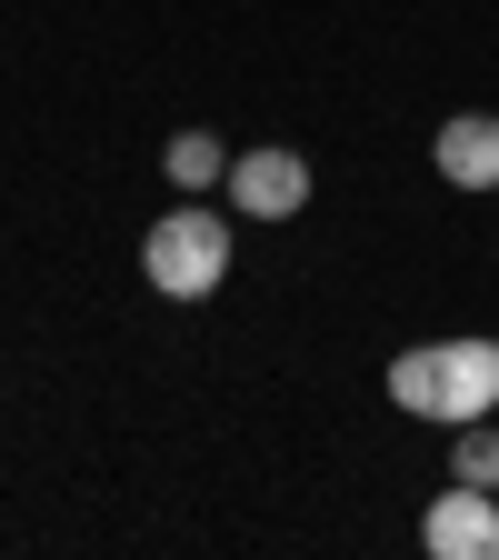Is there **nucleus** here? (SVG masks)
<instances>
[{"mask_svg": "<svg viewBox=\"0 0 499 560\" xmlns=\"http://www.w3.org/2000/svg\"><path fill=\"white\" fill-rule=\"evenodd\" d=\"M390 410L430 420V431H470L499 410V340L489 330H440L390 361Z\"/></svg>", "mask_w": 499, "mask_h": 560, "instance_id": "1", "label": "nucleus"}, {"mask_svg": "<svg viewBox=\"0 0 499 560\" xmlns=\"http://www.w3.org/2000/svg\"><path fill=\"white\" fill-rule=\"evenodd\" d=\"M230 250H240V241H230V221H221L210 200H170L161 221L140 231V270H151L161 301H210V291L230 280Z\"/></svg>", "mask_w": 499, "mask_h": 560, "instance_id": "2", "label": "nucleus"}, {"mask_svg": "<svg viewBox=\"0 0 499 560\" xmlns=\"http://www.w3.org/2000/svg\"><path fill=\"white\" fill-rule=\"evenodd\" d=\"M230 210L240 221H300L310 210V161L290 151V140H270V151H230Z\"/></svg>", "mask_w": 499, "mask_h": 560, "instance_id": "3", "label": "nucleus"}, {"mask_svg": "<svg viewBox=\"0 0 499 560\" xmlns=\"http://www.w3.org/2000/svg\"><path fill=\"white\" fill-rule=\"evenodd\" d=\"M419 550L430 560H499V490L450 480L430 511H419Z\"/></svg>", "mask_w": 499, "mask_h": 560, "instance_id": "4", "label": "nucleus"}, {"mask_svg": "<svg viewBox=\"0 0 499 560\" xmlns=\"http://www.w3.org/2000/svg\"><path fill=\"white\" fill-rule=\"evenodd\" d=\"M430 171L450 180V190H499V110H450L440 130H430Z\"/></svg>", "mask_w": 499, "mask_h": 560, "instance_id": "5", "label": "nucleus"}, {"mask_svg": "<svg viewBox=\"0 0 499 560\" xmlns=\"http://www.w3.org/2000/svg\"><path fill=\"white\" fill-rule=\"evenodd\" d=\"M161 180H170L180 200H200V190H221V180H230V151H221L210 130H180L170 151H161Z\"/></svg>", "mask_w": 499, "mask_h": 560, "instance_id": "6", "label": "nucleus"}, {"mask_svg": "<svg viewBox=\"0 0 499 560\" xmlns=\"http://www.w3.org/2000/svg\"><path fill=\"white\" fill-rule=\"evenodd\" d=\"M450 480H479V490H499V431H489V420L450 431Z\"/></svg>", "mask_w": 499, "mask_h": 560, "instance_id": "7", "label": "nucleus"}]
</instances>
